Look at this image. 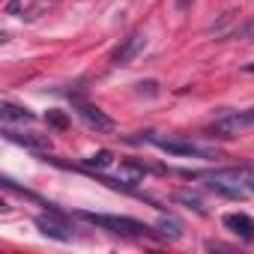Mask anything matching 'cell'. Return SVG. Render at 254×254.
I'll return each instance as SVG.
<instances>
[{"instance_id":"cell-1","label":"cell","mask_w":254,"mask_h":254,"mask_svg":"<svg viewBox=\"0 0 254 254\" xmlns=\"http://www.w3.org/2000/svg\"><path fill=\"white\" fill-rule=\"evenodd\" d=\"M84 221L102 227V230H111V233H120V236H147V239H165V233H159L156 227L138 221V218H129V215H102V212H78Z\"/></svg>"},{"instance_id":"cell-2","label":"cell","mask_w":254,"mask_h":254,"mask_svg":"<svg viewBox=\"0 0 254 254\" xmlns=\"http://www.w3.org/2000/svg\"><path fill=\"white\" fill-rule=\"evenodd\" d=\"M147 141L156 144L159 150L171 153V156H191V159H218V150H209V147H197L191 141H180V138H159L153 132H147Z\"/></svg>"},{"instance_id":"cell-3","label":"cell","mask_w":254,"mask_h":254,"mask_svg":"<svg viewBox=\"0 0 254 254\" xmlns=\"http://www.w3.org/2000/svg\"><path fill=\"white\" fill-rule=\"evenodd\" d=\"M248 126H254V108H245V111H233V114H224L221 120H215L209 126V135L212 138H230L242 129H248Z\"/></svg>"},{"instance_id":"cell-4","label":"cell","mask_w":254,"mask_h":254,"mask_svg":"<svg viewBox=\"0 0 254 254\" xmlns=\"http://www.w3.org/2000/svg\"><path fill=\"white\" fill-rule=\"evenodd\" d=\"M72 105H75V111L93 126L96 132H114V120L102 111V108H96V105H90L87 99H81V96H72Z\"/></svg>"},{"instance_id":"cell-5","label":"cell","mask_w":254,"mask_h":254,"mask_svg":"<svg viewBox=\"0 0 254 254\" xmlns=\"http://www.w3.org/2000/svg\"><path fill=\"white\" fill-rule=\"evenodd\" d=\"M36 227L48 236V239H57V242H69L72 239V230L66 224V218L51 206V215H36Z\"/></svg>"},{"instance_id":"cell-6","label":"cell","mask_w":254,"mask_h":254,"mask_svg":"<svg viewBox=\"0 0 254 254\" xmlns=\"http://www.w3.org/2000/svg\"><path fill=\"white\" fill-rule=\"evenodd\" d=\"M144 45H147V36H144V33H132L129 39H123L120 48L111 54V63H114V66H129V63L144 51Z\"/></svg>"},{"instance_id":"cell-7","label":"cell","mask_w":254,"mask_h":254,"mask_svg":"<svg viewBox=\"0 0 254 254\" xmlns=\"http://www.w3.org/2000/svg\"><path fill=\"white\" fill-rule=\"evenodd\" d=\"M224 227L233 236H239L242 242H251L254 239V218L248 212H227L224 215Z\"/></svg>"},{"instance_id":"cell-8","label":"cell","mask_w":254,"mask_h":254,"mask_svg":"<svg viewBox=\"0 0 254 254\" xmlns=\"http://www.w3.org/2000/svg\"><path fill=\"white\" fill-rule=\"evenodd\" d=\"M3 135H6V141H12V144H21V147H27V150H48V147H51V144H48V138H42V135H33V132H15L9 123H6Z\"/></svg>"},{"instance_id":"cell-9","label":"cell","mask_w":254,"mask_h":254,"mask_svg":"<svg viewBox=\"0 0 254 254\" xmlns=\"http://www.w3.org/2000/svg\"><path fill=\"white\" fill-rule=\"evenodd\" d=\"M0 117H3V123H33L36 120V114L33 111H27V108H21V105H12V102H0Z\"/></svg>"},{"instance_id":"cell-10","label":"cell","mask_w":254,"mask_h":254,"mask_svg":"<svg viewBox=\"0 0 254 254\" xmlns=\"http://www.w3.org/2000/svg\"><path fill=\"white\" fill-rule=\"evenodd\" d=\"M111 165H114V153L111 150H99V153H93V156L84 159V168L87 171H105Z\"/></svg>"},{"instance_id":"cell-11","label":"cell","mask_w":254,"mask_h":254,"mask_svg":"<svg viewBox=\"0 0 254 254\" xmlns=\"http://www.w3.org/2000/svg\"><path fill=\"white\" fill-rule=\"evenodd\" d=\"M135 90H138V96H159V81H138L135 84Z\"/></svg>"},{"instance_id":"cell-12","label":"cell","mask_w":254,"mask_h":254,"mask_svg":"<svg viewBox=\"0 0 254 254\" xmlns=\"http://www.w3.org/2000/svg\"><path fill=\"white\" fill-rule=\"evenodd\" d=\"M48 123L54 126V129H66V126H69L66 114H60V111H48Z\"/></svg>"},{"instance_id":"cell-13","label":"cell","mask_w":254,"mask_h":254,"mask_svg":"<svg viewBox=\"0 0 254 254\" xmlns=\"http://www.w3.org/2000/svg\"><path fill=\"white\" fill-rule=\"evenodd\" d=\"M239 33H242V36H248V39H251V42H254V24H248V27H242V30H239Z\"/></svg>"},{"instance_id":"cell-14","label":"cell","mask_w":254,"mask_h":254,"mask_svg":"<svg viewBox=\"0 0 254 254\" xmlns=\"http://www.w3.org/2000/svg\"><path fill=\"white\" fill-rule=\"evenodd\" d=\"M194 3V0H177V9H189Z\"/></svg>"},{"instance_id":"cell-15","label":"cell","mask_w":254,"mask_h":254,"mask_svg":"<svg viewBox=\"0 0 254 254\" xmlns=\"http://www.w3.org/2000/svg\"><path fill=\"white\" fill-rule=\"evenodd\" d=\"M242 72H248V75H254V63H245V66H242Z\"/></svg>"},{"instance_id":"cell-16","label":"cell","mask_w":254,"mask_h":254,"mask_svg":"<svg viewBox=\"0 0 254 254\" xmlns=\"http://www.w3.org/2000/svg\"><path fill=\"white\" fill-rule=\"evenodd\" d=\"M248 191H254V180H248Z\"/></svg>"}]
</instances>
